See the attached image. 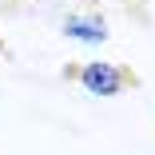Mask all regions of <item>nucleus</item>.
Segmentation results:
<instances>
[{"label":"nucleus","mask_w":155,"mask_h":155,"mask_svg":"<svg viewBox=\"0 0 155 155\" xmlns=\"http://www.w3.org/2000/svg\"><path fill=\"white\" fill-rule=\"evenodd\" d=\"M72 76L80 80L84 91H91V96H100V100H111V96H119V91H127V87L139 84L131 68H123V64H107V60H87V64L72 68Z\"/></svg>","instance_id":"f257e3e1"},{"label":"nucleus","mask_w":155,"mask_h":155,"mask_svg":"<svg viewBox=\"0 0 155 155\" xmlns=\"http://www.w3.org/2000/svg\"><path fill=\"white\" fill-rule=\"evenodd\" d=\"M60 28H64L68 40H84V44H104L111 36V28H107V20L100 12H72Z\"/></svg>","instance_id":"f03ea898"},{"label":"nucleus","mask_w":155,"mask_h":155,"mask_svg":"<svg viewBox=\"0 0 155 155\" xmlns=\"http://www.w3.org/2000/svg\"><path fill=\"white\" fill-rule=\"evenodd\" d=\"M0 56H4V36H0Z\"/></svg>","instance_id":"7ed1b4c3"}]
</instances>
